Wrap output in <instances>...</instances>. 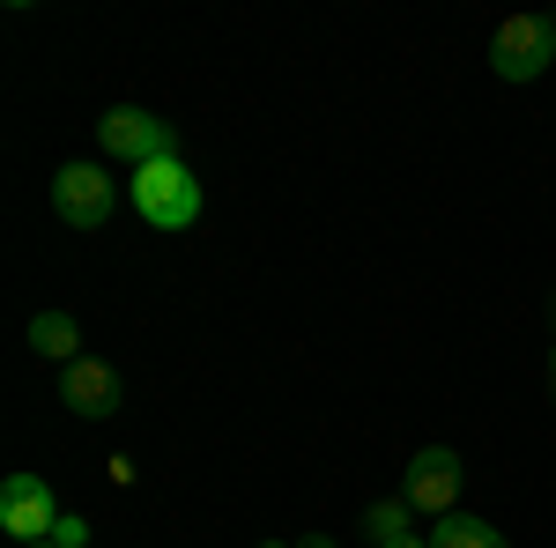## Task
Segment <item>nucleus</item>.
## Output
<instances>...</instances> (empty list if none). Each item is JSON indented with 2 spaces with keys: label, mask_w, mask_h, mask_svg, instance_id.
<instances>
[{
  "label": "nucleus",
  "mask_w": 556,
  "mask_h": 548,
  "mask_svg": "<svg viewBox=\"0 0 556 548\" xmlns=\"http://www.w3.org/2000/svg\"><path fill=\"white\" fill-rule=\"evenodd\" d=\"M97 141H104V156H119V164H134V170L178 156V127L156 119V112H141V104H112V112L97 119Z\"/></svg>",
  "instance_id": "3"
},
{
  "label": "nucleus",
  "mask_w": 556,
  "mask_h": 548,
  "mask_svg": "<svg viewBox=\"0 0 556 548\" xmlns=\"http://www.w3.org/2000/svg\"><path fill=\"white\" fill-rule=\"evenodd\" d=\"M260 548H298V541H260Z\"/></svg>",
  "instance_id": "14"
},
{
  "label": "nucleus",
  "mask_w": 556,
  "mask_h": 548,
  "mask_svg": "<svg viewBox=\"0 0 556 548\" xmlns=\"http://www.w3.org/2000/svg\"><path fill=\"white\" fill-rule=\"evenodd\" d=\"M60 519H67V511H60V497H52L45 474H8V482H0V534H15V548L52 541Z\"/></svg>",
  "instance_id": "5"
},
{
  "label": "nucleus",
  "mask_w": 556,
  "mask_h": 548,
  "mask_svg": "<svg viewBox=\"0 0 556 548\" xmlns=\"http://www.w3.org/2000/svg\"><path fill=\"white\" fill-rule=\"evenodd\" d=\"M30 348H38L45 364H83V327H75V311H38L30 319Z\"/></svg>",
  "instance_id": "8"
},
{
  "label": "nucleus",
  "mask_w": 556,
  "mask_h": 548,
  "mask_svg": "<svg viewBox=\"0 0 556 548\" xmlns=\"http://www.w3.org/2000/svg\"><path fill=\"white\" fill-rule=\"evenodd\" d=\"M127 193H134V215H141L149 230H193V222H201V178L178 164V156L141 164L127 178Z\"/></svg>",
  "instance_id": "1"
},
{
  "label": "nucleus",
  "mask_w": 556,
  "mask_h": 548,
  "mask_svg": "<svg viewBox=\"0 0 556 548\" xmlns=\"http://www.w3.org/2000/svg\"><path fill=\"white\" fill-rule=\"evenodd\" d=\"M549 393H556V356H549Z\"/></svg>",
  "instance_id": "15"
},
{
  "label": "nucleus",
  "mask_w": 556,
  "mask_h": 548,
  "mask_svg": "<svg viewBox=\"0 0 556 548\" xmlns=\"http://www.w3.org/2000/svg\"><path fill=\"white\" fill-rule=\"evenodd\" d=\"M298 548H334V541H327V534H304V541Z\"/></svg>",
  "instance_id": "13"
},
{
  "label": "nucleus",
  "mask_w": 556,
  "mask_h": 548,
  "mask_svg": "<svg viewBox=\"0 0 556 548\" xmlns=\"http://www.w3.org/2000/svg\"><path fill=\"white\" fill-rule=\"evenodd\" d=\"M60 408H67V416H83V422L119 416V371H112L104 356L67 364V371H60Z\"/></svg>",
  "instance_id": "7"
},
{
  "label": "nucleus",
  "mask_w": 556,
  "mask_h": 548,
  "mask_svg": "<svg viewBox=\"0 0 556 548\" xmlns=\"http://www.w3.org/2000/svg\"><path fill=\"white\" fill-rule=\"evenodd\" d=\"M549 319H556V304H549Z\"/></svg>",
  "instance_id": "16"
},
{
  "label": "nucleus",
  "mask_w": 556,
  "mask_h": 548,
  "mask_svg": "<svg viewBox=\"0 0 556 548\" xmlns=\"http://www.w3.org/2000/svg\"><path fill=\"white\" fill-rule=\"evenodd\" d=\"M460 482H468V467L453 445H424L408 474H401V505L408 511H430V519H453L460 511Z\"/></svg>",
  "instance_id": "4"
},
{
  "label": "nucleus",
  "mask_w": 556,
  "mask_h": 548,
  "mask_svg": "<svg viewBox=\"0 0 556 548\" xmlns=\"http://www.w3.org/2000/svg\"><path fill=\"white\" fill-rule=\"evenodd\" d=\"M52 548H89V519H75V511H67V519L52 526Z\"/></svg>",
  "instance_id": "11"
},
{
  "label": "nucleus",
  "mask_w": 556,
  "mask_h": 548,
  "mask_svg": "<svg viewBox=\"0 0 556 548\" xmlns=\"http://www.w3.org/2000/svg\"><path fill=\"white\" fill-rule=\"evenodd\" d=\"M549 23H556V15H549Z\"/></svg>",
  "instance_id": "18"
},
{
  "label": "nucleus",
  "mask_w": 556,
  "mask_h": 548,
  "mask_svg": "<svg viewBox=\"0 0 556 548\" xmlns=\"http://www.w3.org/2000/svg\"><path fill=\"white\" fill-rule=\"evenodd\" d=\"M408 519H416V511L401 505V497H386V505H371V511H364V534H371V541L386 548V541H401V534H416Z\"/></svg>",
  "instance_id": "10"
},
{
  "label": "nucleus",
  "mask_w": 556,
  "mask_h": 548,
  "mask_svg": "<svg viewBox=\"0 0 556 548\" xmlns=\"http://www.w3.org/2000/svg\"><path fill=\"white\" fill-rule=\"evenodd\" d=\"M386 548H430V534H401V541H386Z\"/></svg>",
  "instance_id": "12"
},
{
  "label": "nucleus",
  "mask_w": 556,
  "mask_h": 548,
  "mask_svg": "<svg viewBox=\"0 0 556 548\" xmlns=\"http://www.w3.org/2000/svg\"><path fill=\"white\" fill-rule=\"evenodd\" d=\"M556 60V23L549 15H505L490 38V75L497 82H542Z\"/></svg>",
  "instance_id": "2"
},
{
  "label": "nucleus",
  "mask_w": 556,
  "mask_h": 548,
  "mask_svg": "<svg viewBox=\"0 0 556 548\" xmlns=\"http://www.w3.org/2000/svg\"><path fill=\"white\" fill-rule=\"evenodd\" d=\"M38 548H52V541H38Z\"/></svg>",
  "instance_id": "17"
},
{
  "label": "nucleus",
  "mask_w": 556,
  "mask_h": 548,
  "mask_svg": "<svg viewBox=\"0 0 556 548\" xmlns=\"http://www.w3.org/2000/svg\"><path fill=\"white\" fill-rule=\"evenodd\" d=\"M112 208H119V193H112L104 164H60L52 170V215H60L67 230H104Z\"/></svg>",
  "instance_id": "6"
},
{
  "label": "nucleus",
  "mask_w": 556,
  "mask_h": 548,
  "mask_svg": "<svg viewBox=\"0 0 556 548\" xmlns=\"http://www.w3.org/2000/svg\"><path fill=\"white\" fill-rule=\"evenodd\" d=\"M430 548H513L490 519H475V511H453V519H438L430 526Z\"/></svg>",
  "instance_id": "9"
}]
</instances>
